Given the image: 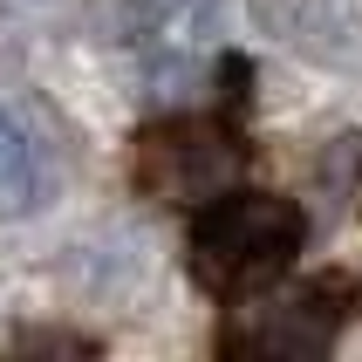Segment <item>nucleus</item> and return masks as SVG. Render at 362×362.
Instances as JSON below:
<instances>
[{"label":"nucleus","mask_w":362,"mask_h":362,"mask_svg":"<svg viewBox=\"0 0 362 362\" xmlns=\"http://www.w3.org/2000/svg\"><path fill=\"white\" fill-rule=\"evenodd\" d=\"M0 137H7V123H0Z\"/></svg>","instance_id":"20e7f679"},{"label":"nucleus","mask_w":362,"mask_h":362,"mask_svg":"<svg viewBox=\"0 0 362 362\" xmlns=\"http://www.w3.org/2000/svg\"><path fill=\"white\" fill-rule=\"evenodd\" d=\"M356 315H362V281L356 274H315V281H301L281 308H267L260 328L226 335V349H253V356H322Z\"/></svg>","instance_id":"f03ea898"},{"label":"nucleus","mask_w":362,"mask_h":362,"mask_svg":"<svg viewBox=\"0 0 362 362\" xmlns=\"http://www.w3.org/2000/svg\"><path fill=\"white\" fill-rule=\"evenodd\" d=\"M233 158V137L212 123H164L144 137V185H164L171 199H212Z\"/></svg>","instance_id":"7ed1b4c3"},{"label":"nucleus","mask_w":362,"mask_h":362,"mask_svg":"<svg viewBox=\"0 0 362 362\" xmlns=\"http://www.w3.org/2000/svg\"><path fill=\"white\" fill-rule=\"evenodd\" d=\"M308 240V219L294 199L274 192H212L192 219V281L219 301H246L281 281Z\"/></svg>","instance_id":"f257e3e1"}]
</instances>
